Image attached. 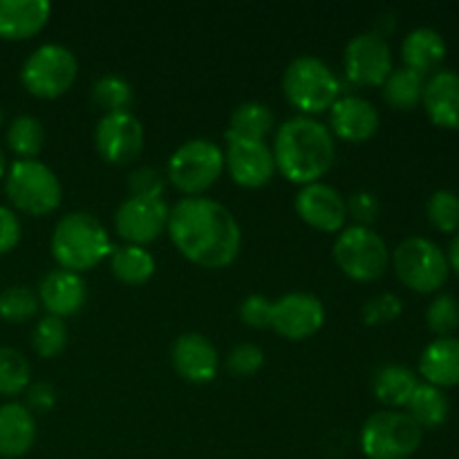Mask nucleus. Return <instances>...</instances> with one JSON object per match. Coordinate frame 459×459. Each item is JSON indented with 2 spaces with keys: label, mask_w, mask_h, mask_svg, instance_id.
Masks as SVG:
<instances>
[{
  "label": "nucleus",
  "mask_w": 459,
  "mask_h": 459,
  "mask_svg": "<svg viewBox=\"0 0 459 459\" xmlns=\"http://www.w3.org/2000/svg\"><path fill=\"white\" fill-rule=\"evenodd\" d=\"M169 236L184 258L222 269L238 258L242 231L231 211L211 197H182L169 213Z\"/></svg>",
  "instance_id": "nucleus-1"
},
{
  "label": "nucleus",
  "mask_w": 459,
  "mask_h": 459,
  "mask_svg": "<svg viewBox=\"0 0 459 459\" xmlns=\"http://www.w3.org/2000/svg\"><path fill=\"white\" fill-rule=\"evenodd\" d=\"M276 170L290 182L307 186L334 166L336 142L332 130L312 117H294L278 128L273 142Z\"/></svg>",
  "instance_id": "nucleus-2"
},
{
  "label": "nucleus",
  "mask_w": 459,
  "mask_h": 459,
  "mask_svg": "<svg viewBox=\"0 0 459 459\" xmlns=\"http://www.w3.org/2000/svg\"><path fill=\"white\" fill-rule=\"evenodd\" d=\"M54 260L67 272H88L112 254L110 238L94 215L74 211L56 222L49 240Z\"/></svg>",
  "instance_id": "nucleus-3"
},
{
  "label": "nucleus",
  "mask_w": 459,
  "mask_h": 459,
  "mask_svg": "<svg viewBox=\"0 0 459 459\" xmlns=\"http://www.w3.org/2000/svg\"><path fill=\"white\" fill-rule=\"evenodd\" d=\"M282 92L296 110L303 115H318L334 106L341 83L325 61L318 56H299L282 74Z\"/></svg>",
  "instance_id": "nucleus-4"
},
{
  "label": "nucleus",
  "mask_w": 459,
  "mask_h": 459,
  "mask_svg": "<svg viewBox=\"0 0 459 459\" xmlns=\"http://www.w3.org/2000/svg\"><path fill=\"white\" fill-rule=\"evenodd\" d=\"M4 191L18 211L36 218L56 211L63 197L61 179L39 160L13 161L4 175Z\"/></svg>",
  "instance_id": "nucleus-5"
},
{
  "label": "nucleus",
  "mask_w": 459,
  "mask_h": 459,
  "mask_svg": "<svg viewBox=\"0 0 459 459\" xmlns=\"http://www.w3.org/2000/svg\"><path fill=\"white\" fill-rule=\"evenodd\" d=\"M224 170V152L211 139H191L184 142L170 155L166 179L175 184L188 197H197L213 186Z\"/></svg>",
  "instance_id": "nucleus-6"
},
{
  "label": "nucleus",
  "mask_w": 459,
  "mask_h": 459,
  "mask_svg": "<svg viewBox=\"0 0 459 459\" xmlns=\"http://www.w3.org/2000/svg\"><path fill=\"white\" fill-rule=\"evenodd\" d=\"M79 74V63L72 49L61 43L36 48L22 63L21 81L30 94L39 99H56L72 88Z\"/></svg>",
  "instance_id": "nucleus-7"
},
{
  "label": "nucleus",
  "mask_w": 459,
  "mask_h": 459,
  "mask_svg": "<svg viewBox=\"0 0 459 459\" xmlns=\"http://www.w3.org/2000/svg\"><path fill=\"white\" fill-rule=\"evenodd\" d=\"M421 439L424 430L406 412H375L361 429V448L368 459H408L421 446Z\"/></svg>",
  "instance_id": "nucleus-8"
},
{
  "label": "nucleus",
  "mask_w": 459,
  "mask_h": 459,
  "mask_svg": "<svg viewBox=\"0 0 459 459\" xmlns=\"http://www.w3.org/2000/svg\"><path fill=\"white\" fill-rule=\"evenodd\" d=\"M393 267L399 281L417 294H433L446 282L448 258L429 238H406L393 254Z\"/></svg>",
  "instance_id": "nucleus-9"
},
{
  "label": "nucleus",
  "mask_w": 459,
  "mask_h": 459,
  "mask_svg": "<svg viewBox=\"0 0 459 459\" xmlns=\"http://www.w3.org/2000/svg\"><path fill=\"white\" fill-rule=\"evenodd\" d=\"M334 260L345 276L359 282H372L388 269L390 251L384 238L370 227H348L334 242Z\"/></svg>",
  "instance_id": "nucleus-10"
},
{
  "label": "nucleus",
  "mask_w": 459,
  "mask_h": 459,
  "mask_svg": "<svg viewBox=\"0 0 459 459\" xmlns=\"http://www.w3.org/2000/svg\"><path fill=\"white\" fill-rule=\"evenodd\" d=\"M343 65L352 83L366 85V88L384 85L393 72V52H390L388 40L377 31H363L354 36L345 45Z\"/></svg>",
  "instance_id": "nucleus-11"
},
{
  "label": "nucleus",
  "mask_w": 459,
  "mask_h": 459,
  "mask_svg": "<svg viewBox=\"0 0 459 459\" xmlns=\"http://www.w3.org/2000/svg\"><path fill=\"white\" fill-rule=\"evenodd\" d=\"M94 146L108 164H130L143 151V126L133 112H110L94 128Z\"/></svg>",
  "instance_id": "nucleus-12"
},
{
  "label": "nucleus",
  "mask_w": 459,
  "mask_h": 459,
  "mask_svg": "<svg viewBox=\"0 0 459 459\" xmlns=\"http://www.w3.org/2000/svg\"><path fill=\"white\" fill-rule=\"evenodd\" d=\"M169 204L164 197H128L115 213V229L128 245L143 247L169 229Z\"/></svg>",
  "instance_id": "nucleus-13"
},
{
  "label": "nucleus",
  "mask_w": 459,
  "mask_h": 459,
  "mask_svg": "<svg viewBox=\"0 0 459 459\" xmlns=\"http://www.w3.org/2000/svg\"><path fill=\"white\" fill-rule=\"evenodd\" d=\"M325 323L321 299L305 291H291L273 303L272 330L290 341H303L316 334Z\"/></svg>",
  "instance_id": "nucleus-14"
},
{
  "label": "nucleus",
  "mask_w": 459,
  "mask_h": 459,
  "mask_svg": "<svg viewBox=\"0 0 459 459\" xmlns=\"http://www.w3.org/2000/svg\"><path fill=\"white\" fill-rule=\"evenodd\" d=\"M294 206L300 220L307 222L309 227L318 229V231H341L345 220H348L345 197L334 186H330V184L314 182L303 186L296 193Z\"/></svg>",
  "instance_id": "nucleus-15"
},
{
  "label": "nucleus",
  "mask_w": 459,
  "mask_h": 459,
  "mask_svg": "<svg viewBox=\"0 0 459 459\" xmlns=\"http://www.w3.org/2000/svg\"><path fill=\"white\" fill-rule=\"evenodd\" d=\"M224 166L233 182L245 188H260L276 173L272 148L264 142H233L224 152Z\"/></svg>",
  "instance_id": "nucleus-16"
},
{
  "label": "nucleus",
  "mask_w": 459,
  "mask_h": 459,
  "mask_svg": "<svg viewBox=\"0 0 459 459\" xmlns=\"http://www.w3.org/2000/svg\"><path fill=\"white\" fill-rule=\"evenodd\" d=\"M170 357H173V368L178 375L191 384H209L218 375V350L206 336L195 334V332L179 336Z\"/></svg>",
  "instance_id": "nucleus-17"
},
{
  "label": "nucleus",
  "mask_w": 459,
  "mask_h": 459,
  "mask_svg": "<svg viewBox=\"0 0 459 459\" xmlns=\"http://www.w3.org/2000/svg\"><path fill=\"white\" fill-rule=\"evenodd\" d=\"M379 124V112L363 97H354V94L339 97L334 106L330 108L332 134L345 139V142H368L370 137H375Z\"/></svg>",
  "instance_id": "nucleus-18"
},
{
  "label": "nucleus",
  "mask_w": 459,
  "mask_h": 459,
  "mask_svg": "<svg viewBox=\"0 0 459 459\" xmlns=\"http://www.w3.org/2000/svg\"><path fill=\"white\" fill-rule=\"evenodd\" d=\"M85 281L81 273L67 269H54L45 273L39 285V300L49 316L65 318L79 312L85 303Z\"/></svg>",
  "instance_id": "nucleus-19"
},
{
  "label": "nucleus",
  "mask_w": 459,
  "mask_h": 459,
  "mask_svg": "<svg viewBox=\"0 0 459 459\" xmlns=\"http://www.w3.org/2000/svg\"><path fill=\"white\" fill-rule=\"evenodd\" d=\"M421 103L426 115L435 126L446 130H459V72H435L426 81Z\"/></svg>",
  "instance_id": "nucleus-20"
},
{
  "label": "nucleus",
  "mask_w": 459,
  "mask_h": 459,
  "mask_svg": "<svg viewBox=\"0 0 459 459\" xmlns=\"http://www.w3.org/2000/svg\"><path fill=\"white\" fill-rule=\"evenodd\" d=\"M49 13L48 0H0V39H31L48 25Z\"/></svg>",
  "instance_id": "nucleus-21"
},
{
  "label": "nucleus",
  "mask_w": 459,
  "mask_h": 459,
  "mask_svg": "<svg viewBox=\"0 0 459 459\" xmlns=\"http://www.w3.org/2000/svg\"><path fill=\"white\" fill-rule=\"evenodd\" d=\"M420 375L426 384L439 390L459 385V339L439 336L426 345L420 359Z\"/></svg>",
  "instance_id": "nucleus-22"
},
{
  "label": "nucleus",
  "mask_w": 459,
  "mask_h": 459,
  "mask_svg": "<svg viewBox=\"0 0 459 459\" xmlns=\"http://www.w3.org/2000/svg\"><path fill=\"white\" fill-rule=\"evenodd\" d=\"M36 439V420L22 403L0 406V457H22Z\"/></svg>",
  "instance_id": "nucleus-23"
},
{
  "label": "nucleus",
  "mask_w": 459,
  "mask_h": 459,
  "mask_svg": "<svg viewBox=\"0 0 459 459\" xmlns=\"http://www.w3.org/2000/svg\"><path fill=\"white\" fill-rule=\"evenodd\" d=\"M402 58L408 70L426 76L437 70L446 58V43L433 27H417L403 39Z\"/></svg>",
  "instance_id": "nucleus-24"
},
{
  "label": "nucleus",
  "mask_w": 459,
  "mask_h": 459,
  "mask_svg": "<svg viewBox=\"0 0 459 459\" xmlns=\"http://www.w3.org/2000/svg\"><path fill=\"white\" fill-rule=\"evenodd\" d=\"M276 124L272 108L260 101H247L236 108L224 133L229 143L233 142H264L269 130Z\"/></svg>",
  "instance_id": "nucleus-25"
},
{
  "label": "nucleus",
  "mask_w": 459,
  "mask_h": 459,
  "mask_svg": "<svg viewBox=\"0 0 459 459\" xmlns=\"http://www.w3.org/2000/svg\"><path fill=\"white\" fill-rule=\"evenodd\" d=\"M415 372L403 366H384L377 370L372 379L375 397L388 408H402L411 402L412 393L417 388Z\"/></svg>",
  "instance_id": "nucleus-26"
},
{
  "label": "nucleus",
  "mask_w": 459,
  "mask_h": 459,
  "mask_svg": "<svg viewBox=\"0 0 459 459\" xmlns=\"http://www.w3.org/2000/svg\"><path fill=\"white\" fill-rule=\"evenodd\" d=\"M110 269L117 281L126 285H143L152 278L157 264L151 251L137 245H124L112 249Z\"/></svg>",
  "instance_id": "nucleus-27"
},
{
  "label": "nucleus",
  "mask_w": 459,
  "mask_h": 459,
  "mask_svg": "<svg viewBox=\"0 0 459 459\" xmlns=\"http://www.w3.org/2000/svg\"><path fill=\"white\" fill-rule=\"evenodd\" d=\"M406 408H408L406 415L411 417V420L415 421L421 430L437 429V426H442L444 421L448 420V411H451L446 394L430 384L417 385L415 393H412V397H411V402L406 403Z\"/></svg>",
  "instance_id": "nucleus-28"
},
{
  "label": "nucleus",
  "mask_w": 459,
  "mask_h": 459,
  "mask_svg": "<svg viewBox=\"0 0 459 459\" xmlns=\"http://www.w3.org/2000/svg\"><path fill=\"white\" fill-rule=\"evenodd\" d=\"M381 88H384V99L394 110H412L424 97L426 76L417 74L408 67H402V70L390 72V76Z\"/></svg>",
  "instance_id": "nucleus-29"
},
{
  "label": "nucleus",
  "mask_w": 459,
  "mask_h": 459,
  "mask_svg": "<svg viewBox=\"0 0 459 459\" xmlns=\"http://www.w3.org/2000/svg\"><path fill=\"white\" fill-rule=\"evenodd\" d=\"M7 143L18 160H36L45 143V128L36 117L21 115L9 124Z\"/></svg>",
  "instance_id": "nucleus-30"
},
{
  "label": "nucleus",
  "mask_w": 459,
  "mask_h": 459,
  "mask_svg": "<svg viewBox=\"0 0 459 459\" xmlns=\"http://www.w3.org/2000/svg\"><path fill=\"white\" fill-rule=\"evenodd\" d=\"M92 101L106 115H110V112H130V106L134 101L133 85L124 76L106 74L94 81Z\"/></svg>",
  "instance_id": "nucleus-31"
},
{
  "label": "nucleus",
  "mask_w": 459,
  "mask_h": 459,
  "mask_svg": "<svg viewBox=\"0 0 459 459\" xmlns=\"http://www.w3.org/2000/svg\"><path fill=\"white\" fill-rule=\"evenodd\" d=\"M31 368L25 354L13 348H0V394L16 397L30 388Z\"/></svg>",
  "instance_id": "nucleus-32"
},
{
  "label": "nucleus",
  "mask_w": 459,
  "mask_h": 459,
  "mask_svg": "<svg viewBox=\"0 0 459 459\" xmlns=\"http://www.w3.org/2000/svg\"><path fill=\"white\" fill-rule=\"evenodd\" d=\"M39 294L25 285H13L0 294V316L7 323H27L39 314Z\"/></svg>",
  "instance_id": "nucleus-33"
},
{
  "label": "nucleus",
  "mask_w": 459,
  "mask_h": 459,
  "mask_svg": "<svg viewBox=\"0 0 459 459\" xmlns=\"http://www.w3.org/2000/svg\"><path fill=\"white\" fill-rule=\"evenodd\" d=\"M67 345V327L63 318L45 316L36 323L31 332V348L40 359H54L65 350Z\"/></svg>",
  "instance_id": "nucleus-34"
},
{
  "label": "nucleus",
  "mask_w": 459,
  "mask_h": 459,
  "mask_svg": "<svg viewBox=\"0 0 459 459\" xmlns=\"http://www.w3.org/2000/svg\"><path fill=\"white\" fill-rule=\"evenodd\" d=\"M426 215L430 224L442 233L459 231V195L453 191H435L426 202Z\"/></svg>",
  "instance_id": "nucleus-35"
},
{
  "label": "nucleus",
  "mask_w": 459,
  "mask_h": 459,
  "mask_svg": "<svg viewBox=\"0 0 459 459\" xmlns=\"http://www.w3.org/2000/svg\"><path fill=\"white\" fill-rule=\"evenodd\" d=\"M426 323L435 334L451 336L459 327V303L455 296L439 294L426 309Z\"/></svg>",
  "instance_id": "nucleus-36"
},
{
  "label": "nucleus",
  "mask_w": 459,
  "mask_h": 459,
  "mask_svg": "<svg viewBox=\"0 0 459 459\" xmlns=\"http://www.w3.org/2000/svg\"><path fill=\"white\" fill-rule=\"evenodd\" d=\"M166 175L152 166H139L128 175V191L130 197H146V200H157L164 195Z\"/></svg>",
  "instance_id": "nucleus-37"
},
{
  "label": "nucleus",
  "mask_w": 459,
  "mask_h": 459,
  "mask_svg": "<svg viewBox=\"0 0 459 459\" xmlns=\"http://www.w3.org/2000/svg\"><path fill=\"white\" fill-rule=\"evenodd\" d=\"M402 309L403 305L399 296L379 294V296H372V299L363 305L361 316H363V323L370 327L388 325V323H393L394 318H399Z\"/></svg>",
  "instance_id": "nucleus-38"
},
{
  "label": "nucleus",
  "mask_w": 459,
  "mask_h": 459,
  "mask_svg": "<svg viewBox=\"0 0 459 459\" xmlns=\"http://www.w3.org/2000/svg\"><path fill=\"white\" fill-rule=\"evenodd\" d=\"M264 352L255 343H238L236 348L229 352L227 368L231 375L236 377H251L263 368Z\"/></svg>",
  "instance_id": "nucleus-39"
},
{
  "label": "nucleus",
  "mask_w": 459,
  "mask_h": 459,
  "mask_svg": "<svg viewBox=\"0 0 459 459\" xmlns=\"http://www.w3.org/2000/svg\"><path fill=\"white\" fill-rule=\"evenodd\" d=\"M272 309L273 303L267 296H247L240 305V318L245 325L254 327V330H264V327L272 325Z\"/></svg>",
  "instance_id": "nucleus-40"
},
{
  "label": "nucleus",
  "mask_w": 459,
  "mask_h": 459,
  "mask_svg": "<svg viewBox=\"0 0 459 459\" xmlns=\"http://www.w3.org/2000/svg\"><path fill=\"white\" fill-rule=\"evenodd\" d=\"M345 206H348V215H352L357 220L359 227H368V224L375 222L379 218V197L370 191H357L345 200Z\"/></svg>",
  "instance_id": "nucleus-41"
},
{
  "label": "nucleus",
  "mask_w": 459,
  "mask_h": 459,
  "mask_svg": "<svg viewBox=\"0 0 459 459\" xmlns=\"http://www.w3.org/2000/svg\"><path fill=\"white\" fill-rule=\"evenodd\" d=\"M21 240V220L12 209L0 204V255L9 254Z\"/></svg>",
  "instance_id": "nucleus-42"
},
{
  "label": "nucleus",
  "mask_w": 459,
  "mask_h": 459,
  "mask_svg": "<svg viewBox=\"0 0 459 459\" xmlns=\"http://www.w3.org/2000/svg\"><path fill=\"white\" fill-rule=\"evenodd\" d=\"M25 393H27V408H30V411L45 412L49 411V408H54V403H56V390H54V385L48 384V381H36V384H30V388H27Z\"/></svg>",
  "instance_id": "nucleus-43"
},
{
  "label": "nucleus",
  "mask_w": 459,
  "mask_h": 459,
  "mask_svg": "<svg viewBox=\"0 0 459 459\" xmlns=\"http://www.w3.org/2000/svg\"><path fill=\"white\" fill-rule=\"evenodd\" d=\"M446 258H448V267L455 269V273L459 276V231H457V236L453 238L451 247H448Z\"/></svg>",
  "instance_id": "nucleus-44"
},
{
  "label": "nucleus",
  "mask_w": 459,
  "mask_h": 459,
  "mask_svg": "<svg viewBox=\"0 0 459 459\" xmlns=\"http://www.w3.org/2000/svg\"><path fill=\"white\" fill-rule=\"evenodd\" d=\"M7 175V157H4V151L0 148V179Z\"/></svg>",
  "instance_id": "nucleus-45"
},
{
  "label": "nucleus",
  "mask_w": 459,
  "mask_h": 459,
  "mask_svg": "<svg viewBox=\"0 0 459 459\" xmlns=\"http://www.w3.org/2000/svg\"><path fill=\"white\" fill-rule=\"evenodd\" d=\"M3 124H4V108L0 106V126H3Z\"/></svg>",
  "instance_id": "nucleus-46"
},
{
  "label": "nucleus",
  "mask_w": 459,
  "mask_h": 459,
  "mask_svg": "<svg viewBox=\"0 0 459 459\" xmlns=\"http://www.w3.org/2000/svg\"><path fill=\"white\" fill-rule=\"evenodd\" d=\"M0 459H3V457H0Z\"/></svg>",
  "instance_id": "nucleus-47"
}]
</instances>
